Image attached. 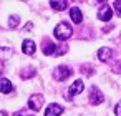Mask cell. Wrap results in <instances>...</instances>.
<instances>
[{
	"label": "cell",
	"mask_w": 121,
	"mask_h": 116,
	"mask_svg": "<svg viewBox=\"0 0 121 116\" xmlns=\"http://www.w3.org/2000/svg\"><path fill=\"white\" fill-rule=\"evenodd\" d=\"M85 90V85H83V80H75L71 85H70V88H68V93H66V98L71 101V98L73 96H76V95H80L81 91Z\"/></svg>",
	"instance_id": "3"
},
{
	"label": "cell",
	"mask_w": 121,
	"mask_h": 116,
	"mask_svg": "<svg viewBox=\"0 0 121 116\" xmlns=\"http://www.w3.org/2000/svg\"><path fill=\"white\" fill-rule=\"evenodd\" d=\"M32 27H33V25H32V23H27V25H25V30H30V28H32Z\"/></svg>",
	"instance_id": "22"
},
{
	"label": "cell",
	"mask_w": 121,
	"mask_h": 116,
	"mask_svg": "<svg viewBox=\"0 0 121 116\" xmlns=\"http://www.w3.org/2000/svg\"><path fill=\"white\" fill-rule=\"evenodd\" d=\"M114 114H116V116H121V101L114 106Z\"/></svg>",
	"instance_id": "21"
},
{
	"label": "cell",
	"mask_w": 121,
	"mask_h": 116,
	"mask_svg": "<svg viewBox=\"0 0 121 116\" xmlns=\"http://www.w3.org/2000/svg\"><path fill=\"white\" fill-rule=\"evenodd\" d=\"M0 116H9V113L7 111H0Z\"/></svg>",
	"instance_id": "23"
},
{
	"label": "cell",
	"mask_w": 121,
	"mask_h": 116,
	"mask_svg": "<svg viewBox=\"0 0 121 116\" xmlns=\"http://www.w3.org/2000/svg\"><path fill=\"white\" fill-rule=\"evenodd\" d=\"M70 17H71L73 23H81V20H83L81 10H80L78 7H71V10H70Z\"/></svg>",
	"instance_id": "11"
},
{
	"label": "cell",
	"mask_w": 121,
	"mask_h": 116,
	"mask_svg": "<svg viewBox=\"0 0 121 116\" xmlns=\"http://www.w3.org/2000/svg\"><path fill=\"white\" fill-rule=\"evenodd\" d=\"M113 71H114V73H121V60H118V61L113 65Z\"/></svg>",
	"instance_id": "19"
},
{
	"label": "cell",
	"mask_w": 121,
	"mask_h": 116,
	"mask_svg": "<svg viewBox=\"0 0 121 116\" xmlns=\"http://www.w3.org/2000/svg\"><path fill=\"white\" fill-rule=\"evenodd\" d=\"M61 113H63V108L60 104H56V103L48 104L47 109H45V116H60Z\"/></svg>",
	"instance_id": "9"
},
{
	"label": "cell",
	"mask_w": 121,
	"mask_h": 116,
	"mask_svg": "<svg viewBox=\"0 0 121 116\" xmlns=\"http://www.w3.org/2000/svg\"><path fill=\"white\" fill-rule=\"evenodd\" d=\"M113 7H114V12L118 13V17L121 18V0H116V2L113 4Z\"/></svg>",
	"instance_id": "18"
},
{
	"label": "cell",
	"mask_w": 121,
	"mask_h": 116,
	"mask_svg": "<svg viewBox=\"0 0 121 116\" xmlns=\"http://www.w3.org/2000/svg\"><path fill=\"white\" fill-rule=\"evenodd\" d=\"M71 33H73V28H71V25L66 23V22L58 23V25L55 27V30H53V37H55L56 40H60V42L68 40V38L71 37Z\"/></svg>",
	"instance_id": "1"
},
{
	"label": "cell",
	"mask_w": 121,
	"mask_h": 116,
	"mask_svg": "<svg viewBox=\"0 0 121 116\" xmlns=\"http://www.w3.org/2000/svg\"><path fill=\"white\" fill-rule=\"evenodd\" d=\"M42 106H43V96L42 95H32L28 99V108L32 111H38Z\"/></svg>",
	"instance_id": "6"
},
{
	"label": "cell",
	"mask_w": 121,
	"mask_h": 116,
	"mask_svg": "<svg viewBox=\"0 0 121 116\" xmlns=\"http://www.w3.org/2000/svg\"><path fill=\"white\" fill-rule=\"evenodd\" d=\"M70 75H71V68L66 66V65H60V66H56L53 70V78L56 81H65Z\"/></svg>",
	"instance_id": "2"
},
{
	"label": "cell",
	"mask_w": 121,
	"mask_h": 116,
	"mask_svg": "<svg viewBox=\"0 0 121 116\" xmlns=\"http://www.w3.org/2000/svg\"><path fill=\"white\" fill-rule=\"evenodd\" d=\"M13 116H35L33 113H28V111H25V109H22V111H17Z\"/></svg>",
	"instance_id": "20"
},
{
	"label": "cell",
	"mask_w": 121,
	"mask_h": 116,
	"mask_svg": "<svg viewBox=\"0 0 121 116\" xmlns=\"http://www.w3.org/2000/svg\"><path fill=\"white\" fill-rule=\"evenodd\" d=\"M13 91V85L9 78H2L0 80V93H4V95H9Z\"/></svg>",
	"instance_id": "10"
},
{
	"label": "cell",
	"mask_w": 121,
	"mask_h": 116,
	"mask_svg": "<svg viewBox=\"0 0 121 116\" xmlns=\"http://www.w3.org/2000/svg\"><path fill=\"white\" fill-rule=\"evenodd\" d=\"M35 73H37V70H35L33 66H28V68H25V70L20 73V76H22L23 80H28V78H32V76H35Z\"/></svg>",
	"instance_id": "13"
},
{
	"label": "cell",
	"mask_w": 121,
	"mask_h": 116,
	"mask_svg": "<svg viewBox=\"0 0 121 116\" xmlns=\"http://www.w3.org/2000/svg\"><path fill=\"white\" fill-rule=\"evenodd\" d=\"M111 17H113V10H111V7H109L108 4H103V5L99 7V10H98V18H99L101 22H109Z\"/></svg>",
	"instance_id": "5"
},
{
	"label": "cell",
	"mask_w": 121,
	"mask_h": 116,
	"mask_svg": "<svg viewBox=\"0 0 121 116\" xmlns=\"http://www.w3.org/2000/svg\"><path fill=\"white\" fill-rule=\"evenodd\" d=\"M81 71H83L85 75H88V76H91V75L95 73V68H93L91 65H83V66H81Z\"/></svg>",
	"instance_id": "16"
},
{
	"label": "cell",
	"mask_w": 121,
	"mask_h": 116,
	"mask_svg": "<svg viewBox=\"0 0 121 116\" xmlns=\"http://www.w3.org/2000/svg\"><path fill=\"white\" fill-rule=\"evenodd\" d=\"M111 56H113V50L109 47H101L98 50V60L99 61H109Z\"/></svg>",
	"instance_id": "8"
},
{
	"label": "cell",
	"mask_w": 121,
	"mask_h": 116,
	"mask_svg": "<svg viewBox=\"0 0 121 116\" xmlns=\"http://www.w3.org/2000/svg\"><path fill=\"white\" fill-rule=\"evenodd\" d=\"M55 52H56V45L55 43H52V42L45 43V47H43V53L45 55H55Z\"/></svg>",
	"instance_id": "14"
},
{
	"label": "cell",
	"mask_w": 121,
	"mask_h": 116,
	"mask_svg": "<svg viewBox=\"0 0 121 116\" xmlns=\"http://www.w3.org/2000/svg\"><path fill=\"white\" fill-rule=\"evenodd\" d=\"M22 52H23L25 55H33V53L37 52L35 42H33V40H23V42H22Z\"/></svg>",
	"instance_id": "7"
},
{
	"label": "cell",
	"mask_w": 121,
	"mask_h": 116,
	"mask_svg": "<svg viewBox=\"0 0 121 116\" xmlns=\"http://www.w3.org/2000/svg\"><path fill=\"white\" fill-rule=\"evenodd\" d=\"M66 52H68V47H66V45H58V47H56L55 55H56V56H60V55H65Z\"/></svg>",
	"instance_id": "17"
},
{
	"label": "cell",
	"mask_w": 121,
	"mask_h": 116,
	"mask_svg": "<svg viewBox=\"0 0 121 116\" xmlns=\"http://www.w3.org/2000/svg\"><path fill=\"white\" fill-rule=\"evenodd\" d=\"M50 7L53 9V10H65L66 7H68V2H66V0H61V2H56V0H52V2H50Z\"/></svg>",
	"instance_id": "12"
},
{
	"label": "cell",
	"mask_w": 121,
	"mask_h": 116,
	"mask_svg": "<svg viewBox=\"0 0 121 116\" xmlns=\"http://www.w3.org/2000/svg\"><path fill=\"white\" fill-rule=\"evenodd\" d=\"M104 101V95L101 93V90L98 86H91V91H90V103L91 104H101Z\"/></svg>",
	"instance_id": "4"
},
{
	"label": "cell",
	"mask_w": 121,
	"mask_h": 116,
	"mask_svg": "<svg viewBox=\"0 0 121 116\" xmlns=\"http://www.w3.org/2000/svg\"><path fill=\"white\" fill-rule=\"evenodd\" d=\"M18 23H20V17H18V15H10V18H9V27H10V28H17Z\"/></svg>",
	"instance_id": "15"
}]
</instances>
